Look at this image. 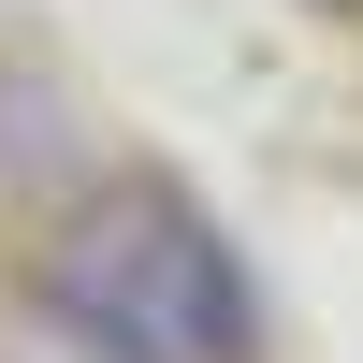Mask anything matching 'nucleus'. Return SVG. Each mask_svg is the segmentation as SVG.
I'll use <instances>...</instances> for the list:
<instances>
[{
	"label": "nucleus",
	"instance_id": "nucleus-1",
	"mask_svg": "<svg viewBox=\"0 0 363 363\" xmlns=\"http://www.w3.org/2000/svg\"><path fill=\"white\" fill-rule=\"evenodd\" d=\"M29 306L58 320L87 363H247L262 291L233 262V233L203 218L174 174H102L29 262Z\"/></svg>",
	"mask_w": 363,
	"mask_h": 363
},
{
	"label": "nucleus",
	"instance_id": "nucleus-2",
	"mask_svg": "<svg viewBox=\"0 0 363 363\" xmlns=\"http://www.w3.org/2000/svg\"><path fill=\"white\" fill-rule=\"evenodd\" d=\"M320 15H363V0H320Z\"/></svg>",
	"mask_w": 363,
	"mask_h": 363
}]
</instances>
